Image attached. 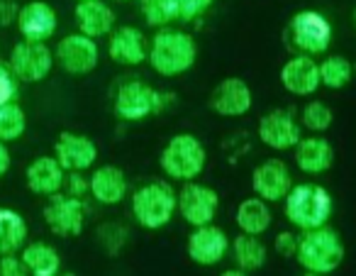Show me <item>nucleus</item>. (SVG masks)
I'll list each match as a JSON object with an SVG mask.
<instances>
[{
    "mask_svg": "<svg viewBox=\"0 0 356 276\" xmlns=\"http://www.w3.org/2000/svg\"><path fill=\"white\" fill-rule=\"evenodd\" d=\"M195 59H198V45H195L193 35L184 30L161 27L152 37V45L147 47L149 66L166 79H173V76H181L188 69H193Z\"/></svg>",
    "mask_w": 356,
    "mask_h": 276,
    "instance_id": "f257e3e1",
    "label": "nucleus"
},
{
    "mask_svg": "<svg viewBox=\"0 0 356 276\" xmlns=\"http://www.w3.org/2000/svg\"><path fill=\"white\" fill-rule=\"evenodd\" d=\"M346 256V247L341 242L339 232L332 230L330 225L302 230L298 237V252L296 259L307 274L327 276L341 266Z\"/></svg>",
    "mask_w": 356,
    "mask_h": 276,
    "instance_id": "f03ea898",
    "label": "nucleus"
},
{
    "mask_svg": "<svg viewBox=\"0 0 356 276\" xmlns=\"http://www.w3.org/2000/svg\"><path fill=\"white\" fill-rule=\"evenodd\" d=\"M283 203H286V217L298 230L327 225L334 208L330 191L320 183H293Z\"/></svg>",
    "mask_w": 356,
    "mask_h": 276,
    "instance_id": "7ed1b4c3",
    "label": "nucleus"
},
{
    "mask_svg": "<svg viewBox=\"0 0 356 276\" xmlns=\"http://www.w3.org/2000/svg\"><path fill=\"white\" fill-rule=\"evenodd\" d=\"M205 164H208V152H205L203 142L188 132L173 135L159 157V167L163 169V174L181 183L198 178Z\"/></svg>",
    "mask_w": 356,
    "mask_h": 276,
    "instance_id": "20e7f679",
    "label": "nucleus"
},
{
    "mask_svg": "<svg viewBox=\"0 0 356 276\" xmlns=\"http://www.w3.org/2000/svg\"><path fill=\"white\" fill-rule=\"evenodd\" d=\"M178 191L166 181H149L132 193V215L147 230H161L176 215Z\"/></svg>",
    "mask_w": 356,
    "mask_h": 276,
    "instance_id": "39448f33",
    "label": "nucleus"
},
{
    "mask_svg": "<svg viewBox=\"0 0 356 276\" xmlns=\"http://www.w3.org/2000/svg\"><path fill=\"white\" fill-rule=\"evenodd\" d=\"M171 100H173L171 93H161L154 86L132 79L120 84V89L115 91L113 110L124 123H139V120L152 118V115L166 110Z\"/></svg>",
    "mask_w": 356,
    "mask_h": 276,
    "instance_id": "423d86ee",
    "label": "nucleus"
},
{
    "mask_svg": "<svg viewBox=\"0 0 356 276\" xmlns=\"http://www.w3.org/2000/svg\"><path fill=\"white\" fill-rule=\"evenodd\" d=\"M286 45L296 54L320 56L332 45V25L322 13L300 10L291 17L286 27Z\"/></svg>",
    "mask_w": 356,
    "mask_h": 276,
    "instance_id": "0eeeda50",
    "label": "nucleus"
},
{
    "mask_svg": "<svg viewBox=\"0 0 356 276\" xmlns=\"http://www.w3.org/2000/svg\"><path fill=\"white\" fill-rule=\"evenodd\" d=\"M44 222L56 237H79L83 232L86 217H88V206L86 198H76L69 193H54L49 196V203L42 210Z\"/></svg>",
    "mask_w": 356,
    "mask_h": 276,
    "instance_id": "6e6552de",
    "label": "nucleus"
},
{
    "mask_svg": "<svg viewBox=\"0 0 356 276\" xmlns=\"http://www.w3.org/2000/svg\"><path fill=\"white\" fill-rule=\"evenodd\" d=\"M8 66L22 84H40L54 69V52L47 47V42L22 40L20 45L13 47Z\"/></svg>",
    "mask_w": 356,
    "mask_h": 276,
    "instance_id": "1a4fd4ad",
    "label": "nucleus"
},
{
    "mask_svg": "<svg viewBox=\"0 0 356 276\" xmlns=\"http://www.w3.org/2000/svg\"><path fill=\"white\" fill-rule=\"evenodd\" d=\"M220 210V196L215 188L205 186V183L186 181L184 188L178 191V203H176V213H181L188 225L200 227L208 225V222L215 220Z\"/></svg>",
    "mask_w": 356,
    "mask_h": 276,
    "instance_id": "9d476101",
    "label": "nucleus"
},
{
    "mask_svg": "<svg viewBox=\"0 0 356 276\" xmlns=\"http://www.w3.org/2000/svg\"><path fill=\"white\" fill-rule=\"evenodd\" d=\"M98 59H100V52L95 40L81 35V32L66 35L54 49V61L71 76H86L90 71H95Z\"/></svg>",
    "mask_w": 356,
    "mask_h": 276,
    "instance_id": "9b49d317",
    "label": "nucleus"
},
{
    "mask_svg": "<svg viewBox=\"0 0 356 276\" xmlns=\"http://www.w3.org/2000/svg\"><path fill=\"white\" fill-rule=\"evenodd\" d=\"M229 237L222 227L213 225H200L191 232L188 245H186V252H188L191 261L198 266H215L229 254Z\"/></svg>",
    "mask_w": 356,
    "mask_h": 276,
    "instance_id": "f8f14e48",
    "label": "nucleus"
},
{
    "mask_svg": "<svg viewBox=\"0 0 356 276\" xmlns=\"http://www.w3.org/2000/svg\"><path fill=\"white\" fill-rule=\"evenodd\" d=\"M259 139L266 144L268 149L276 152H288L298 144L300 139V125H298L296 115L286 108H273L259 120Z\"/></svg>",
    "mask_w": 356,
    "mask_h": 276,
    "instance_id": "ddd939ff",
    "label": "nucleus"
},
{
    "mask_svg": "<svg viewBox=\"0 0 356 276\" xmlns=\"http://www.w3.org/2000/svg\"><path fill=\"white\" fill-rule=\"evenodd\" d=\"M252 89H249L247 81L237 79V76L222 79L210 93V108L220 118H242L252 110Z\"/></svg>",
    "mask_w": 356,
    "mask_h": 276,
    "instance_id": "4468645a",
    "label": "nucleus"
},
{
    "mask_svg": "<svg viewBox=\"0 0 356 276\" xmlns=\"http://www.w3.org/2000/svg\"><path fill=\"white\" fill-rule=\"evenodd\" d=\"M252 188L266 203H281L293 188V174L281 159H266L252 174Z\"/></svg>",
    "mask_w": 356,
    "mask_h": 276,
    "instance_id": "2eb2a0df",
    "label": "nucleus"
},
{
    "mask_svg": "<svg viewBox=\"0 0 356 276\" xmlns=\"http://www.w3.org/2000/svg\"><path fill=\"white\" fill-rule=\"evenodd\" d=\"M17 30L27 42H47L59 27L56 10L44 0H32L17 10Z\"/></svg>",
    "mask_w": 356,
    "mask_h": 276,
    "instance_id": "dca6fc26",
    "label": "nucleus"
},
{
    "mask_svg": "<svg viewBox=\"0 0 356 276\" xmlns=\"http://www.w3.org/2000/svg\"><path fill=\"white\" fill-rule=\"evenodd\" d=\"M54 157L64 171H88L98 159V147L86 135L61 132L54 144Z\"/></svg>",
    "mask_w": 356,
    "mask_h": 276,
    "instance_id": "f3484780",
    "label": "nucleus"
},
{
    "mask_svg": "<svg viewBox=\"0 0 356 276\" xmlns=\"http://www.w3.org/2000/svg\"><path fill=\"white\" fill-rule=\"evenodd\" d=\"M108 37V56L115 64L139 66L147 61V42H144V32L139 27H118Z\"/></svg>",
    "mask_w": 356,
    "mask_h": 276,
    "instance_id": "a211bd4d",
    "label": "nucleus"
},
{
    "mask_svg": "<svg viewBox=\"0 0 356 276\" xmlns=\"http://www.w3.org/2000/svg\"><path fill=\"white\" fill-rule=\"evenodd\" d=\"M281 86L293 95H312L320 89V66L312 56L296 54L283 64Z\"/></svg>",
    "mask_w": 356,
    "mask_h": 276,
    "instance_id": "6ab92c4d",
    "label": "nucleus"
},
{
    "mask_svg": "<svg viewBox=\"0 0 356 276\" xmlns=\"http://www.w3.org/2000/svg\"><path fill=\"white\" fill-rule=\"evenodd\" d=\"M88 186L90 198L98 201L100 206H118L127 196V176H124L122 169L113 167V164L95 169L88 178Z\"/></svg>",
    "mask_w": 356,
    "mask_h": 276,
    "instance_id": "aec40b11",
    "label": "nucleus"
},
{
    "mask_svg": "<svg viewBox=\"0 0 356 276\" xmlns=\"http://www.w3.org/2000/svg\"><path fill=\"white\" fill-rule=\"evenodd\" d=\"M25 181L35 196H54V193L64 191L66 171L56 157H37L35 162L27 167Z\"/></svg>",
    "mask_w": 356,
    "mask_h": 276,
    "instance_id": "412c9836",
    "label": "nucleus"
},
{
    "mask_svg": "<svg viewBox=\"0 0 356 276\" xmlns=\"http://www.w3.org/2000/svg\"><path fill=\"white\" fill-rule=\"evenodd\" d=\"M293 157L302 174H325L334 164V149L320 135L312 137H300L293 147Z\"/></svg>",
    "mask_w": 356,
    "mask_h": 276,
    "instance_id": "4be33fe9",
    "label": "nucleus"
},
{
    "mask_svg": "<svg viewBox=\"0 0 356 276\" xmlns=\"http://www.w3.org/2000/svg\"><path fill=\"white\" fill-rule=\"evenodd\" d=\"M76 25L86 37H108L115 30V13L103 0H81L76 3Z\"/></svg>",
    "mask_w": 356,
    "mask_h": 276,
    "instance_id": "5701e85b",
    "label": "nucleus"
},
{
    "mask_svg": "<svg viewBox=\"0 0 356 276\" xmlns=\"http://www.w3.org/2000/svg\"><path fill=\"white\" fill-rule=\"evenodd\" d=\"M234 220H237V227L247 235H257L261 237L264 232L271 227V208L264 198L254 196V198H247L237 206V213H234Z\"/></svg>",
    "mask_w": 356,
    "mask_h": 276,
    "instance_id": "b1692460",
    "label": "nucleus"
},
{
    "mask_svg": "<svg viewBox=\"0 0 356 276\" xmlns=\"http://www.w3.org/2000/svg\"><path fill=\"white\" fill-rule=\"evenodd\" d=\"M229 252L234 256V264L247 274V271H257L266 264L268 250L257 235H247V232H239L232 242H229Z\"/></svg>",
    "mask_w": 356,
    "mask_h": 276,
    "instance_id": "393cba45",
    "label": "nucleus"
},
{
    "mask_svg": "<svg viewBox=\"0 0 356 276\" xmlns=\"http://www.w3.org/2000/svg\"><path fill=\"white\" fill-rule=\"evenodd\" d=\"M27 245V222L13 208H0V256L15 254Z\"/></svg>",
    "mask_w": 356,
    "mask_h": 276,
    "instance_id": "a878e982",
    "label": "nucleus"
},
{
    "mask_svg": "<svg viewBox=\"0 0 356 276\" xmlns=\"http://www.w3.org/2000/svg\"><path fill=\"white\" fill-rule=\"evenodd\" d=\"M22 261H25L27 271L32 276H56L61 269V256L47 242H32V245L22 247Z\"/></svg>",
    "mask_w": 356,
    "mask_h": 276,
    "instance_id": "bb28decb",
    "label": "nucleus"
},
{
    "mask_svg": "<svg viewBox=\"0 0 356 276\" xmlns=\"http://www.w3.org/2000/svg\"><path fill=\"white\" fill-rule=\"evenodd\" d=\"M320 86L330 91H341L354 79V64L341 54H330L320 61Z\"/></svg>",
    "mask_w": 356,
    "mask_h": 276,
    "instance_id": "cd10ccee",
    "label": "nucleus"
},
{
    "mask_svg": "<svg viewBox=\"0 0 356 276\" xmlns=\"http://www.w3.org/2000/svg\"><path fill=\"white\" fill-rule=\"evenodd\" d=\"M27 130V115L20 105L13 103L0 105V142H15L25 135Z\"/></svg>",
    "mask_w": 356,
    "mask_h": 276,
    "instance_id": "c85d7f7f",
    "label": "nucleus"
},
{
    "mask_svg": "<svg viewBox=\"0 0 356 276\" xmlns=\"http://www.w3.org/2000/svg\"><path fill=\"white\" fill-rule=\"evenodd\" d=\"M142 15L149 27H168L178 22V0H142Z\"/></svg>",
    "mask_w": 356,
    "mask_h": 276,
    "instance_id": "c756f323",
    "label": "nucleus"
},
{
    "mask_svg": "<svg viewBox=\"0 0 356 276\" xmlns=\"http://www.w3.org/2000/svg\"><path fill=\"white\" fill-rule=\"evenodd\" d=\"M300 120L305 130H310V132H315V135H322L332 128L334 115H332V108L327 103H322V100H310V103L302 108Z\"/></svg>",
    "mask_w": 356,
    "mask_h": 276,
    "instance_id": "7c9ffc66",
    "label": "nucleus"
},
{
    "mask_svg": "<svg viewBox=\"0 0 356 276\" xmlns=\"http://www.w3.org/2000/svg\"><path fill=\"white\" fill-rule=\"evenodd\" d=\"M127 227L120 225V222H105L98 227V242L108 254H118L124 245H127Z\"/></svg>",
    "mask_w": 356,
    "mask_h": 276,
    "instance_id": "2f4dec72",
    "label": "nucleus"
},
{
    "mask_svg": "<svg viewBox=\"0 0 356 276\" xmlns=\"http://www.w3.org/2000/svg\"><path fill=\"white\" fill-rule=\"evenodd\" d=\"M213 8V0H178V22L191 25Z\"/></svg>",
    "mask_w": 356,
    "mask_h": 276,
    "instance_id": "473e14b6",
    "label": "nucleus"
},
{
    "mask_svg": "<svg viewBox=\"0 0 356 276\" xmlns=\"http://www.w3.org/2000/svg\"><path fill=\"white\" fill-rule=\"evenodd\" d=\"M17 76L10 71V66L0 61V105L13 103L17 98Z\"/></svg>",
    "mask_w": 356,
    "mask_h": 276,
    "instance_id": "72a5a7b5",
    "label": "nucleus"
},
{
    "mask_svg": "<svg viewBox=\"0 0 356 276\" xmlns=\"http://www.w3.org/2000/svg\"><path fill=\"white\" fill-rule=\"evenodd\" d=\"M273 252L283 259H296L298 252V235L296 232H278L273 237Z\"/></svg>",
    "mask_w": 356,
    "mask_h": 276,
    "instance_id": "f704fd0d",
    "label": "nucleus"
},
{
    "mask_svg": "<svg viewBox=\"0 0 356 276\" xmlns=\"http://www.w3.org/2000/svg\"><path fill=\"white\" fill-rule=\"evenodd\" d=\"M64 188H66V193H69V196H76V198L90 196V186H88V181H86V176L81 171H69V174H66Z\"/></svg>",
    "mask_w": 356,
    "mask_h": 276,
    "instance_id": "c9c22d12",
    "label": "nucleus"
},
{
    "mask_svg": "<svg viewBox=\"0 0 356 276\" xmlns=\"http://www.w3.org/2000/svg\"><path fill=\"white\" fill-rule=\"evenodd\" d=\"M30 274L22 261V256L17 254H3L0 256V276H25Z\"/></svg>",
    "mask_w": 356,
    "mask_h": 276,
    "instance_id": "e433bc0d",
    "label": "nucleus"
},
{
    "mask_svg": "<svg viewBox=\"0 0 356 276\" xmlns=\"http://www.w3.org/2000/svg\"><path fill=\"white\" fill-rule=\"evenodd\" d=\"M17 3L15 0H0V30L10 27L17 20Z\"/></svg>",
    "mask_w": 356,
    "mask_h": 276,
    "instance_id": "4c0bfd02",
    "label": "nucleus"
},
{
    "mask_svg": "<svg viewBox=\"0 0 356 276\" xmlns=\"http://www.w3.org/2000/svg\"><path fill=\"white\" fill-rule=\"evenodd\" d=\"M10 171V152H8L6 142H0V178Z\"/></svg>",
    "mask_w": 356,
    "mask_h": 276,
    "instance_id": "58836bf2",
    "label": "nucleus"
},
{
    "mask_svg": "<svg viewBox=\"0 0 356 276\" xmlns=\"http://www.w3.org/2000/svg\"><path fill=\"white\" fill-rule=\"evenodd\" d=\"M120 3H129V0H120Z\"/></svg>",
    "mask_w": 356,
    "mask_h": 276,
    "instance_id": "ea45409f",
    "label": "nucleus"
},
{
    "mask_svg": "<svg viewBox=\"0 0 356 276\" xmlns=\"http://www.w3.org/2000/svg\"><path fill=\"white\" fill-rule=\"evenodd\" d=\"M354 71H356V64H354Z\"/></svg>",
    "mask_w": 356,
    "mask_h": 276,
    "instance_id": "a19ab883",
    "label": "nucleus"
},
{
    "mask_svg": "<svg viewBox=\"0 0 356 276\" xmlns=\"http://www.w3.org/2000/svg\"><path fill=\"white\" fill-rule=\"evenodd\" d=\"M354 17H356V10H354Z\"/></svg>",
    "mask_w": 356,
    "mask_h": 276,
    "instance_id": "79ce46f5",
    "label": "nucleus"
},
{
    "mask_svg": "<svg viewBox=\"0 0 356 276\" xmlns=\"http://www.w3.org/2000/svg\"><path fill=\"white\" fill-rule=\"evenodd\" d=\"M76 3H81V0H76Z\"/></svg>",
    "mask_w": 356,
    "mask_h": 276,
    "instance_id": "37998d69",
    "label": "nucleus"
}]
</instances>
